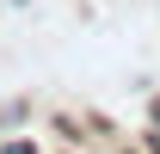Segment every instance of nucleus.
Here are the masks:
<instances>
[{
	"mask_svg": "<svg viewBox=\"0 0 160 154\" xmlns=\"http://www.w3.org/2000/svg\"><path fill=\"white\" fill-rule=\"evenodd\" d=\"M25 111H31V105H25V99H12V105H0V130H6V123H19Z\"/></svg>",
	"mask_w": 160,
	"mask_h": 154,
	"instance_id": "f257e3e1",
	"label": "nucleus"
},
{
	"mask_svg": "<svg viewBox=\"0 0 160 154\" xmlns=\"http://www.w3.org/2000/svg\"><path fill=\"white\" fill-rule=\"evenodd\" d=\"M0 154H37V142L31 136H12V142H0Z\"/></svg>",
	"mask_w": 160,
	"mask_h": 154,
	"instance_id": "f03ea898",
	"label": "nucleus"
},
{
	"mask_svg": "<svg viewBox=\"0 0 160 154\" xmlns=\"http://www.w3.org/2000/svg\"><path fill=\"white\" fill-rule=\"evenodd\" d=\"M154 142H160V99H154Z\"/></svg>",
	"mask_w": 160,
	"mask_h": 154,
	"instance_id": "7ed1b4c3",
	"label": "nucleus"
}]
</instances>
